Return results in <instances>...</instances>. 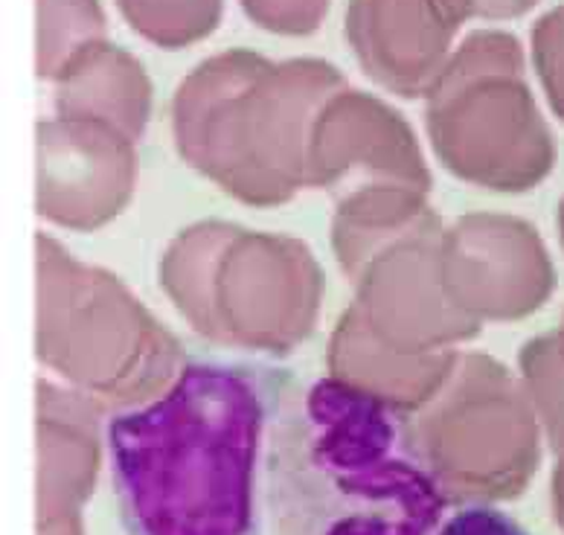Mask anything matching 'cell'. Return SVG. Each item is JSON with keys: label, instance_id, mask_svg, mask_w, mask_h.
<instances>
[{"label": "cell", "instance_id": "1", "mask_svg": "<svg viewBox=\"0 0 564 535\" xmlns=\"http://www.w3.org/2000/svg\"><path fill=\"white\" fill-rule=\"evenodd\" d=\"M294 375L257 361H189L152 405L108 422L129 535H262L271 430Z\"/></svg>", "mask_w": 564, "mask_h": 535}, {"label": "cell", "instance_id": "2", "mask_svg": "<svg viewBox=\"0 0 564 535\" xmlns=\"http://www.w3.org/2000/svg\"><path fill=\"white\" fill-rule=\"evenodd\" d=\"M448 492L408 416L338 379L291 384L265 469L274 535H434Z\"/></svg>", "mask_w": 564, "mask_h": 535}, {"label": "cell", "instance_id": "3", "mask_svg": "<svg viewBox=\"0 0 564 535\" xmlns=\"http://www.w3.org/2000/svg\"><path fill=\"white\" fill-rule=\"evenodd\" d=\"M440 535H530L518 521L503 515L500 510H489V506H468V510L457 512Z\"/></svg>", "mask_w": 564, "mask_h": 535}, {"label": "cell", "instance_id": "4", "mask_svg": "<svg viewBox=\"0 0 564 535\" xmlns=\"http://www.w3.org/2000/svg\"><path fill=\"white\" fill-rule=\"evenodd\" d=\"M131 7L145 12V15H158L154 26L161 33H175V12H193V9H202L204 0H131Z\"/></svg>", "mask_w": 564, "mask_h": 535}, {"label": "cell", "instance_id": "5", "mask_svg": "<svg viewBox=\"0 0 564 535\" xmlns=\"http://www.w3.org/2000/svg\"><path fill=\"white\" fill-rule=\"evenodd\" d=\"M257 9H276V12H291V9H308L312 7V0H253Z\"/></svg>", "mask_w": 564, "mask_h": 535}]
</instances>
